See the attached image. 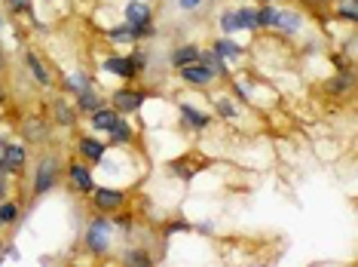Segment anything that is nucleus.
<instances>
[{
	"label": "nucleus",
	"instance_id": "13",
	"mask_svg": "<svg viewBox=\"0 0 358 267\" xmlns=\"http://www.w3.org/2000/svg\"><path fill=\"white\" fill-rule=\"evenodd\" d=\"M99 68L104 71V74L117 77V80H126V83H132V80L138 77V74H135V68H132V62H129V55H120V53L104 55Z\"/></svg>",
	"mask_w": 358,
	"mask_h": 267
},
{
	"label": "nucleus",
	"instance_id": "33",
	"mask_svg": "<svg viewBox=\"0 0 358 267\" xmlns=\"http://www.w3.org/2000/svg\"><path fill=\"white\" fill-rule=\"evenodd\" d=\"M22 261V252L15 242H3L0 246V264H19Z\"/></svg>",
	"mask_w": 358,
	"mask_h": 267
},
{
	"label": "nucleus",
	"instance_id": "3",
	"mask_svg": "<svg viewBox=\"0 0 358 267\" xmlns=\"http://www.w3.org/2000/svg\"><path fill=\"white\" fill-rule=\"evenodd\" d=\"M148 89H138V86H120V89H113L110 93V99L108 104L117 114H123V117H132V114H141L144 111V104H148Z\"/></svg>",
	"mask_w": 358,
	"mask_h": 267
},
{
	"label": "nucleus",
	"instance_id": "32",
	"mask_svg": "<svg viewBox=\"0 0 358 267\" xmlns=\"http://www.w3.org/2000/svg\"><path fill=\"white\" fill-rule=\"evenodd\" d=\"M337 19H343V22H349V25H355V22H358L355 0H343V4H337Z\"/></svg>",
	"mask_w": 358,
	"mask_h": 267
},
{
	"label": "nucleus",
	"instance_id": "14",
	"mask_svg": "<svg viewBox=\"0 0 358 267\" xmlns=\"http://www.w3.org/2000/svg\"><path fill=\"white\" fill-rule=\"evenodd\" d=\"M178 77H181V83H187L190 89H208L211 83H217L215 77H211L208 68H202V64H187V68H178Z\"/></svg>",
	"mask_w": 358,
	"mask_h": 267
},
{
	"label": "nucleus",
	"instance_id": "23",
	"mask_svg": "<svg viewBox=\"0 0 358 267\" xmlns=\"http://www.w3.org/2000/svg\"><path fill=\"white\" fill-rule=\"evenodd\" d=\"M117 117H120V114L110 108V104H101V108L92 111V114H89L86 120H89V129H92V132H108Z\"/></svg>",
	"mask_w": 358,
	"mask_h": 267
},
{
	"label": "nucleus",
	"instance_id": "37",
	"mask_svg": "<svg viewBox=\"0 0 358 267\" xmlns=\"http://www.w3.org/2000/svg\"><path fill=\"white\" fill-rule=\"evenodd\" d=\"M6 64H10V62H6V53L0 50V74H3V71H6Z\"/></svg>",
	"mask_w": 358,
	"mask_h": 267
},
{
	"label": "nucleus",
	"instance_id": "4",
	"mask_svg": "<svg viewBox=\"0 0 358 267\" xmlns=\"http://www.w3.org/2000/svg\"><path fill=\"white\" fill-rule=\"evenodd\" d=\"M89 203H92L95 212L113 215L120 209H126V191L120 184H95L92 193H89Z\"/></svg>",
	"mask_w": 358,
	"mask_h": 267
},
{
	"label": "nucleus",
	"instance_id": "12",
	"mask_svg": "<svg viewBox=\"0 0 358 267\" xmlns=\"http://www.w3.org/2000/svg\"><path fill=\"white\" fill-rule=\"evenodd\" d=\"M77 153H80V160H86V163L95 169L104 160V153H108V142L99 139V135H80L77 139Z\"/></svg>",
	"mask_w": 358,
	"mask_h": 267
},
{
	"label": "nucleus",
	"instance_id": "9",
	"mask_svg": "<svg viewBox=\"0 0 358 267\" xmlns=\"http://www.w3.org/2000/svg\"><path fill=\"white\" fill-rule=\"evenodd\" d=\"M211 111H215V117H221L230 126H239L242 117H245L242 102H236L233 95H211Z\"/></svg>",
	"mask_w": 358,
	"mask_h": 267
},
{
	"label": "nucleus",
	"instance_id": "17",
	"mask_svg": "<svg viewBox=\"0 0 358 267\" xmlns=\"http://www.w3.org/2000/svg\"><path fill=\"white\" fill-rule=\"evenodd\" d=\"M199 64H202V68H208L215 80H230V74H233V68L215 50H211V46H208V50H199Z\"/></svg>",
	"mask_w": 358,
	"mask_h": 267
},
{
	"label": "nucleus",
	"instance_id": "22",
	"mask_svg": "<svg viewBox=\"0 0 358 267\" xmlns=\"http://www.w3.org/2000/svg\"><path fill=\"white\" fill-rule=\"evenodd\" d=\"M89 86H95V80H92L89 71H71V74L62 77V89L64 93H71V95L83 93V89H89Z\"/></svg>",
	"mask_w": 358,
	"mask_h": 267
},
{
	"label": "nucleus",
	"instance_id": "27",
	"mask_svg": "<svg viewBox=\"0 0 358 267\" xmlns=\"http://www.w3.org/2000/svg\"><path fill=\"white\" fill-rule=\"evenodd\" d=\"M217 28H221L224 37H236L239 34V15H236V6H227V10L217 13Z\"/></svg>",
	"mask_w": 358,
	"mask_h": 267
},
{
	"label": "nucleus",
	"instance_id": "19",
	"mask_svg": "<svg viewBox=\"0 0 358 267\" xmlns=\"http://www.w3.org/2000/svg\"><path fill=\"white\" fill-rule=\"evenodd\" d=\"M211 50L221 55V59L230 64V68H233V64H239L242 55H245V50H242V46L236 43L233 37H215V40H211Z\"/></svg>",
	"mask_w": 358,
	"mask_h": 267
},
{
	"label": "nucleus",
	"instance_id": "24",
	"mask_svg": "<svg viewBox=\"0 0 358 267\" xmlns=\"http://www.w3.org/2000/svg\"><path fill=\"white\" fill-rule=\"evenodd\" d=\"M352 83H355V80H352V68L346 64V68H340L337 74H334L324 86H328V93H331V95H346L349 89H352Z\"/></svg>",
	"mask_w": 358,
	"mask_h": 267
},
{
	"label": "nucleus",
	"instance_id": "40",
	"mask_svg": "<svg viewBox=\"0 0 358 267\" xmlns=\"http://www.w3.org/2000/svg\"><path fill=\"white\" fill-rule=\"evenodd\" d=\"M257 4H275V0H257Z\"/></svg>",
	"mask_w": 358,
	"mask_h": 267
},
{
	"label": "nucleus",
	"instance_id": "28",
	"mask_svg": "<svg viewBox=\"0 0 358 267\" xmlns=\"http://www.w3.org/2000/svg\"><path fill=\"white\" fill-rule=\"evenodd\" d=\"M236 15H239V28L245 31V34H255L257 28V6H248V4H242V6H236Z\"/></svg>",
	"mask_w": 358,
	"mask_h": 267
},
{
	"label": "nucleus",
	"instance_id": "43",
	"mask_svg": "<svg viewBox=\"0 0 358 267\" xmlns=\"http://www.w3.org/2000/svg\"><path fill=\"white\" fill-rule=\"evenodd\" d=\"M150 4H153V0H150Z\"/></svg>",
	"mask_w": 358,
	"mask_h": 267
},
{
	"label": "nucleus",
	"instance_id": "42",
	"mask_svg": "<svg viewBox=\"0 0 358 267\" xmlns=\"http://www.w3.org/2000/svg\"><path fill=\"white\" fill-rule=\"evenodd\" d=\"M46 4H52V0H46Z\"/></svg>",
	"mask_w": 358,
	"mask_h": 267
},
{
	"label": "nucleus",
	"instance_id": "2",
	"mask_svg": "<svg viewBox=\"0 0 358 267\" xmlns=\"http://www.w3.org/2000/svg\"><path fill=\"white\" fill-rule=\"evenodd\" d=\"M59 178H62V157L59 153H43L34 166V178H31V193H34V200L52 193Z\"/></svg>",
	"mask_w": 358,
	"mask_h": 267
},
{
	"label": "nucleus",
	"instance_id": "1",
	"mask_svg": "<svg viewBox=\"0 0 358 267\" xmlns=\"http://www.w3.org/2000/svg\"><path fill=\"white\" fill-rule=\"evenodd\" d=\"M113 237H117V228H113V218H110V215L95 212V215L86 221L83 242H86V252H89V255H95V258L110 255Z\"/></svg>",
	"mask_w": 358,
	"mask_h": 267
},
{
	"label": "nucleus",
	"instance_id": "15",
	"mask_svg": "<svg viewBox=\"0 0 358 267\" xmlns=\"http://www.w3.org/2000/svg\"><path fill=\"white\" fill-rule=\"evenodd\" d=\"M126 22L129 25H153V4L150 0H126Z\"/></svg>",
	"mask_w": 358,
	"mask_h": 267
},
{
	"label": "nucleus",
	"instance_id": "25",
	"mask_svg": "<svg viewBox=\"0 0 358 267\" xmlns=\"http://www.w3.org/2000/svg\"><path fill=\"white\" fill-rule=\"evenodd\" d=\"M77 117H80V114H77V108H74L71 102H64V99H55V102H52V120H55L59 126H74Z\"/></svg>",
	"mask_w": 358,
	"mask_h": 267
},
{
	"label": "nucleus",
	"instance_id": "30",
	"mask_svg": "<svg viewBox=\"0 0 358 267\" xmlns=\"http://www.w3.org/2000/svg\"><path fill=\"white\" fill-rule=\"evenodd\" d=\"M169 172L172 175H178L184 184H190L193 182V175H196V166H190V163H181V160H172L169 163Z\"/></svg>",
	"mask_w": 358,
	"mask_h": 267
},
{
	"label": "nucleus",
	"instance_id": "26",
	"mask_svg": "<svg viewBox=\"0 0 358 267\" xmlns=\"http://www.w3.org/2000/svg\"><path fill=\"white\" fill-rule=\"evenodd\" d=\"M0 221H3V231L6 228H15L22 221V203L19 200H0Z\"/></svg>",
	"mask_w": 358,
	"mask_h": 267
},
{
	"label": "nucleus",
	"instance_id": "38",
	"mask_svg": "<svg viewBox=\"0 0 358 267\" xmlns=\"http://www.w3.org/2000/svg\"><path fill=\"white\" fill-rule=\"evenodd\" d=\"M3 104H6V86L0 83V108H3Z\"/></svg>",
	"mask_w": 358,
	"mask_h": 267
},
{
	"label": "nucleus",
	"instance_id": "39",
	"mask_svg": "<svg viewBox=\"0 0 358 267\" xmlns=\"http://www.w3.org/2000/svg\"><path fill=\"white\" fill-rule=\"evenodd\" d=\"M6 25V19H3V13H0V28H3Z\"/></svg>",
	"mask_w": 358,
	"mask_h": 267
},
{
	"label": "nucleus",
	"instance_id": "21",
	"mask_svg": "<svg viewBox=\"0 0 358 267\" xmlns=\"http://www.w3.org/2000/svg\"><path fill=\"white\" fill-rule=\"evenodd\" d=\"M199 50L202 46H196V43H178L172 50V55H169V64H172L175 71L187 68V64H196L199 62Z\"/></svg>",
	"mask_w": 358,
	"mask_h": 267
},
{
	"label": "nucleus",
	"instance_id": "34",
	"mask_svg": "<svg viewBox=\"0 0 358 267\" xmlns=\"http://www.w3.org/2000/svg\"><path fill=\"white\" fill-rule=\"evenodd\" d=\"M3 4L13 15H31L34 13V0H3Z\"/></svg>",
	"mask_w": 358,
	"mask_h": 267
},
{
	"label": "nucleus",
	"instance_id": "20",
	"mask_svg": "<svg viewBox=\"0 0 358 267\" xmlns=\"http://www.w3.org/2000/svg\"><path fill=\"white\" fill-rule=\"evenodd\" d=\"M159 258L150 252V249H141V246H129L120 252V264L123 267H153Z\"/></svg>",
	"mask_w": 358,
	"mask_h": 267
},
{
	"label": "nucleus",
	"instance_id": "8",
	"mask_svg": "<svg viewBox=\"0 0 358 267\" xmlns=\"http://www.w3.org/2000/svg\"><path fill=\"white\" fill-rule=\"evenodd\" d=\"M178 117H181V126L187 132H206L211 126V114L202 111L199 104H190V102H181L178 104Z\"/></svg>",
	"mask_w": 358,
	"mask_h": 267
},
{
	"label": "nucleus",
	"instance_id": "16",
	"mask_svg": "<svg viewBox=\"0 0 358 267\" xmlns=\"http://www.w3.org/2000/svg\"><path fill=\"white\" fill-rule=\"evenodd\" d=\"M101 104H108V99H104V95L95 86H89V89H83V93L74 95V108H77L80 117H89L92 111H99Z\"/></svg>",
	"mask_w": 358,
	"mask_h": 267
},
{
	"label": "nucleus",
	"instance_id": "35",
	"mask_svg": "<svg viewBox=\"0 0 358 267\" xmlns=\"http://www.w3.org/2000/svg\"><path fill=\"white\" fill-rule=\"evenodd\" d=\"M202 4H206V0H178V6H181V13H196Z\"/></svg>",
	"mask_w": 358,
	"mask_h": 267
},
{
	"label": "nucleus",
	"instance_id": "5",
	"mask_svg": "<svg viewBox=\"0 0 358 267\" xmlns=\"http://www.w3.org/2000/svg\"><path fill=\"white\" fill-rule=\"evenodd\" d=\"M303 25H306V19L297 6H275V19H273L270 31H275V34L285 40H291V37H300Z\"/></svg>",
	"mask_w": 358,
	"mask_h": 267
},
{
	"label": "nucleus",
	"instance_id": "41",
	"mask_svg": "<svg viewBox=\"0 0 358 267\" xmlns=\"http://www.w3.org/2000/svg\"><path fill=\"white\" fill-rule=\"evenodd\" d=\"M0 231H3V221H0Z\"/></svg>",
	"mask_w": 358,
	"mask_h": 267
},
{
	"label": "nucleus",
	"instance_id": "7",
	"mask_svg": "<svg viewBox=\"0 0 358 267\" xmlns=\"http://www.w3.org/2000/svg\"><path fill=\"white\" fill-rule=\"evenodd\" d=\"M28 160H31V151H28L25 142H6V151H3V175L19 178L28 169Z\"/></svg>",
	"mask_w": 358,
	"mask_h": 267
},
{
	"label": "nucleus",
	"instance_id": "36",
	"mask_svg": "<svg viewBox=\"0 0 358 267\" xmlns=\"http://www.w3.org/2000/svg\"><path fill=\"white\" fill-rule=\"evenodd\" d=\"M13 178L10 175H0V200H6V197H10V191H13Z\"/></svg>",
	"mask_w": 358,
	"mask_h": 267
},
{
	"label": "nucleus",
	"instance_id": "11",
	"mask_svg": "<svg viewBox=\"0 0 358 267\" xmlns=\"http://www.w3.org/2000/svg\"><path fill=\"white\" fill-rule=\"evenodd\" d=\"M22 59H25V71L31 74V80H34V83L43 89H52L55 86V77H52V71H50V64H46L43 59H40V55L34 53V50H28L25 55H22Z\"/></svg>",
	"mask_w": 358,
	"mask_h": 267
},
{
	"label": "nucleus",
	"instance_id": "6",
	"mask_svg": "<svg viewBox=\"0 0 358 267\" xmlns=\"http://www.w3.org/2000/svg\"><path fill=\"white\" fill-rule=\"evenodd\" d=\"M95 184H99V178H95V169L89 166L86 160H74V163H68V188L74 193L89 197Z\"/></svg>",
	"mask_w": 358,
	"mask_h": 267
},
{
	"label": "nucleus",
	"instance_id": "18",
	"mask_svg": "<svg viewBox=\"0 0 358 267\" xmlns=\"http://www.w3.org/2000/svg\"><path fill=\"white\" fill-rule=\"evenodd\" d=\"M108 135H110V144H113V148H129V144L135 142V126L129 123V117L120 114L117 120H113V126L108 129Z\"/></svg>",
	"mask_w": 358,
	"mask_h": 267
},
{
	"label": "nucleus",
	"instance_id": "31",
	"mask_svg": "<svg viewBox=\"0 0 358 267\" xmlns=\"http://www.w3.org/2000/svg\"><path fill=\"white\" fill-rule=\"evenodd\" d=\"M175 233H193V224L184 221V218H175V221H166L162 224V237H175Z\"/></svg>",
	"mask_w": 358,
	"mask_h": 267
},
{
	"label": "nucleus",
	"instance_id": "29",
	"mask_svg": "<svg viewBox=\"0 0 358 267\" xmlns=\"http://www.w3.org/2000/svg\"><path fill=\"white\" fill-rule=\"evenodd\" d=\"M129 62H132L135 74H148V71H150V50H144V46H135V50L129 53Z\"/></svg>",
	"mask_w": 358,
	"mask_h": 267
},
{
	"label": "nucleus",
	"instance_id": "10",
	"mask_svg": "<svg viewBox=\"0 0 358 267\" xmlns=\"http://www.w3.org/2000/svg\"><path fill=\"white\" fill-rule=\"evenodd\" d=\"M19 132H22V139H25V144H46L50 142V123L43 120V114H28L19 123Z\"/></svg>",
	"mask_w": 358,
	"mask_h": 267
}]
</instances>
